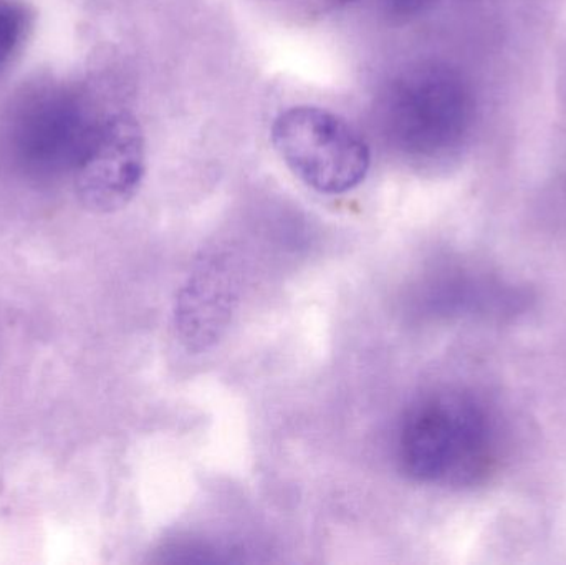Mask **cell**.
Wrapping results in <instances>:
<instances>
[{
  "label": "cell",
  "instance_id": "1",
  "mask_svg": "<svg viewBox=\"0 0 566 565\" xmlns=\"http://www.w3.org/2000/svg\"><path fill=\"white\" fill-rule=\"evenodd\" d=\"M396 453L411 480L454 488L481 483L497 460L488 411L471 395L455 390L432 391L406 410Z\"/></svg>",
  "mask_w": 566,
  "mask_h": 565
},
{
  "label": "cell",
  "instance_id": "2",
  "mask_svg": "<svg viewBox=\"0 0 566 565\" xmlns=\"http://www.w3.org/2000/svg\"><path fill=\"white\" fill-rule=\"evenodd\" d=\"M474 112L468 80L444 63L426 62L389 83L382 96L381 122L399 153L416 161H432L464 143Z\"/></svg>",
  "mask_w": 566,
  "mask_h": 565
},
{
  "label": "cell",
  "instance_id": "3",
  "mask_svg": "<svg viewBox=\"0 0 566 565\" xmlns=\"http://www.w3.org/2000/svg\"><path fill=\"white\" fill-rule=\"evenodd\" d=\"M272 143L290 171L323 195H342L365 181L369 146L336 113L319 106L285 109L272 125Z\"/></svg>",
  "mask_w": 566,
  "mask_h": 565
},
{
  "label": "cell",
  "instance_id": "4",
  "mask_svg": "<svg viewBox=\"0 0 566 565\" xmlns=\"http://www.w3.org/2000/svg\"><path fill=\"white\" fill-rule=\"evenodd\" d=\"M98 125L75 93L40 92L13 115L7 129V155L33 176L75 171Z\"/></svg>",
  "mask_w": 566,
  "mask_h": 565
},
{
  "label": "cell",
  "instance_id": "5",
  "mask_svg": "<svg viewBox=\"0 0 566 565\" xmlns=\"http://www.w3.org/2000/svg\"><path fill=\"white\" fill-rule=\"evenodd\" d=\"M146 143L142 126L128 113L99 122L85 155L75 168L76 198L98 215L125 208L142 186Z\"/></svg>",
  "mask_w": 566,
  "mask_h": 565
},
{
  "label": "cell",
  "instance_id": "6",
  "mask_svg": "<svg viewBox=\"0 0 566 565\" xmlns=\"http://www.w3.org/2000/svg\"><path fill=\"white\" fill-rule=\"evenodd\" d=\"M239 271L231 255L202 254L179 291L175 324L192 352L212 347L224 334L238 304Z\"/></svg>",
  "mask_w": 566,
  "mask_h": 565
},
{
  "label": "cell",
  "instance_id": "7",
  "mask_svg": "<svg viewBox=\"0 0 566 565\" xmlns=\"http://www.w3.org/2000/svg\"><path fill=\"white\" fill-rule=\"evenodd\" d=\"M25 30V9L15 0H0V66L19 49Z\"/></svg>",
  "mask_w": 566,
  "mask_h": 565
},
{
  "label": "cell",
  "instance_id": "8",
  "mask_svg": "<svg viewBox=\"0 0 566 565\" xmlns=\"http://www.w3.org/2000/svg\"><path fill=\"white\" fill-rule=\"evenodd\" d=\"M438 0H385L386 9L396 20H411L428 12Z\"/></svg>",
  "mask_w": 566,
  "mask_h": 565
},
{
  "label": "cell",
  "instance_id": "9",
  "mask_svg": "<svg viewBox=\"0 0 566 565\" xmlns=\"http://www.w3.org/2000/svg\"><path fill=\"white\" fill-rule=\"evenodd\" d=\"M319 2L325 3L328 7H338L345 6V3L352 2V0H319Z\"/></svg>",
  "mask_w": 566,
  "mask_h": 565
}]
</instances>
